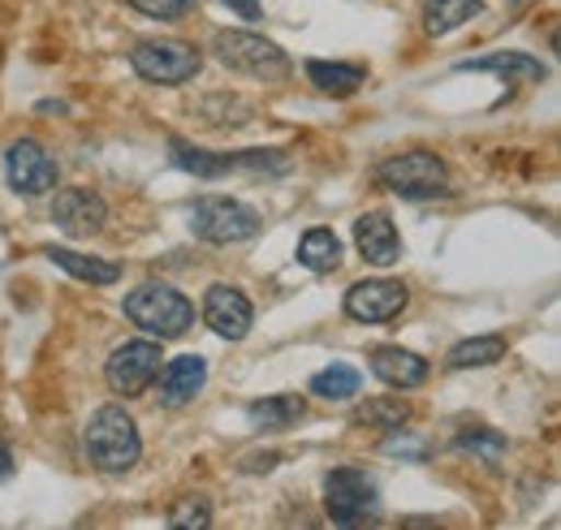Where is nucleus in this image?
<instances>
[{"label":"nucleus","mask_w":561,"mask_h":530,"mask_svg":"<svg viewBox=\"0 0 561 530\" xmlns=\"http://www.w3.org/2000/svg\"><path fill=\"white\" fill-rule=\"evenodd\" d=\"M82 445H87V458L95 470L104 474H122L139 462L142 440H139V423L122 410V405H104L91 414L87 431H82Z\"/></svg>","instance_id":"nucleus-1"},{"label":"nucleus","mask_w":561,"mask_h":530,"mask_svg":"<svg viewBox=\"0 0 561 530\" xmlns=\"http://www.w3.org/2000/svg\"><path fill=\"white\" fill-rule=\"evenodd\" d=\"M126 315H130V324H139L142 332H151L160 341H173L195 324L191 298L178 293L173 285H160V280H147V285L126 293Z\"/></svg>","instance_id":"nucleus-2"},{"label":"nucleus","mask_w":561,"mask_h":530,"mask_svg":"<svg viewBox=\"0 0 561 530\" xmlns=\"http://www.w3.org/2000/svg\"><path fill=\"white\" fill-rule=\"evenodd\" d=\"M211 57L225 69H233L242 78H255V82H280L294 69L277 44L255 35V31H220L211 39Z\"/></svg>","instance_id":"nucleus-3"},{"label":"nucleus","mask_w":561,"mask_h":530,"mask_svg":"<svg viewBox=\"0 0 561 530\" xmlns=\"http://www.w3.org/2000/svg\"><path fill=\"white\" fill-rule=\"evenodd\" d=\"M376 182L402 199H436L445 195L449 186V169L440 155L432 151H407V155H393V160H380L376 169Z\"/></svg>","instance_id":"nucleus-4"},{"label":"nucleus","mask_w":561,"mask_h":530,"mask_svg":"<svg viewBox=\"0 0 561 530\" xmlns=\"http://www.w3.org/2000/svg\"><path fill=\"white\" fill-rule=\"evenodd\" d=\"M195 238H204L211 246H229V242H247L260 233V211L225 195H204L195 203Z\"/></svg>","instance_id":"nucleus-5"},{"label":"nucleus","mask_w":561,"mask_h":530,"mask_svg":"<svg viewBox=\"0 0 561 530\" xmlns=\"http://www.w3.org/2000/svg\"><path fill=\"white\" fill-rule=\"evenodd\" d=\"M324 509L337 527H363L376 518V483L358 465H337L324 483Z\"/></svg>","instance_id":"nucleus-6"},{"label":"nucleus","mask_w":561,"mask_h":530,"mask_svg":"<svg viewBox=\"0 0 561 530\" xmlns=\"http://www.w3.org/2000/svg\"><path fill=\"white\" fill-rule=\"evenodd\" d=\"M130 66L139 78L147 82H160V87H182V82H191L195 73H199V53L191 48V44H182V39H142L135 44V53H130Z\"/></svg>","instance_id":"nucleus-7"},{"label":"nucleus","mask_w":561,"mask_h":530,"mask_svg":"<svg viewBox=\"0 0 561 530\" xmlns=\"http://www.w3.org/2000/svg\"><path fill=\"white\" fill-rule=\"evenodd\" d=\"M160 345L156 341H126L122 349L108 354L104 362V380L117 398H139L151 389V380L160 376Z\"/></svg>","instance_id":"nucleus-8"},{"label":"nucleus","mask_w":561,"mask_h":530,"mask_svg":"<svg viewBox=\"0 0 561 530\" xmlns=\"http://www.w3.org/2000/svg\"><path fill=\"white\" fill-rule=\"evenodd\" d=\"M4 177H9V186L18 195H48V191H57V164L44 151V142H35V138H18L4 151Z\"/></svg>","instance_id":"nucleus-9"},{"label":"nucleus","mask_w":561,"mask_h":530,"mask_svg":"<svg viewBox=\"0 0 561 530\" xmlns=\"http://www.w3.org/2000/svg\"><path fill=\"white\" fill-rule=\"evenodd\" d=\"M407 311V285L389 276H371L346 289V315L358 324H389Z\"/></svg>","instance_id":"nucleus-10"},{"label":"nucleus","mask_w":561,"mask_h":530,"mask_svg":"<svg viewBox=\"0 0 561 530\" xmlns=\"http://www.w3.org/2000/svg\"><path fill=\"white\" fill-rule=\"evenodd\" d=\"M204 320H208V329L216 332V336L242 341V336L251 332L255 311H251V302H247L242 289H233V285H211L208 298H204Z\"/></svg>","instance_id":"nucleus-11"},{"label":"nucleus","mask_w":561,"mask_h":530,"mask_svg":"<svg viewBox=\"0 0 561 530\" xmlns=\"http://www.w3.org/2000/svg\"><path fill=\"white\" fill-rule=\"evenodd\" d=\"M53 220H57V229H66L73 238H91V233L104 229L108 207H104L100 195H91V191H82V186H70V191H57Z\"/></svg>","instance_id":"nucleus-12"},{"label":"nucleus","mask_w":561,"mask_h":530,"mask_svg":"<svg viewBox=\"0 0 561 530\" xmlns=\"http://www.w3.org/2000/svg\"><path fill=\"white\" fill-rule=\"evenodd\" d=\"M367 367L389 389H420V384H427V371H432L427 358H420L415 349H402V345H376Z\"/></svg>","instance_id":"nucleus-13"},{"label":"nucleus","mask_w":561,"mask_h":530,"mask_svg":"<svg viewBox=\"0 0 561 530\" xmlns=\"http://www.w3.org/2000/svg\"><path fill=\"white\" fill-rule=\"evenodd\" d=\"M354 246H358V255L367 260V264H398V251H402V242H398V229H393V216L389 211H363L358 220H354Z\"/></svg>","instance_id":"nucleus-14"},{"label":"nucleus","mask_w":561,"mask_h":530,"mask_svg":"<svg viewBox=\"0 0 561 530\" xmlns=\"http://www.w3.org/2000/svg\"><path fill=\"white\" fill-rule=\"evenodd\" d=\"M204 384H208V362H204L199 354H182V358H173V362L160 371V401H164L169 410H178V405L199 398Z\"/></svg>","instance_id":"nucleus-15"},{"label":"nucleus","mask_w":561,"mask_h":530,"mask_svg":"<svg viewBox=\"0 0 561 530\" xmlns=\"http://www.w3.org/2000/svg\"><path fill=\"white\" fill-rule=\"evenodd\" d=\"M462 73H471V69H480V73H501V78H510V82H545V73L549 69L540 66L536 57H527V53H489V57H471V61H462Z\"/></svg>","instance_id":"nucleus-16"},{"label":"nucleus","mask_w":561,"mask_h":530,"mask_svg":"<svg viewBox=\"0 0 561 530\" xmlns=\"http://www.w3.org/2000/svg\"><path fill=\"white\" fill-rule=\"evenodd\" d=\"M44 255L57 267H66L70 276L87 280V285H117L122 280V264L113 260H95V255H78L70 246H44Z\"/></svg>","instance_id":"nucleus-17"},{"label":"nucleus","mask_w":561,"mask_h":530,"mask_svg":"<svg viewBox=\"0 0 561 530\" xmlns=\"http://www.w3.org/2000/svg\"><path fill=\"white\" fill-rule=\"evenodd\" d=\"M505 358V336H467V341H458L449 354H445V367L449 371H471V367H492V362H501Z\"/></svg>","instance_id":"nucleus-18"},{"label":"nucleus","mask_w":561,"mask_h":530,"mask_svg":"<svg viewBox=\"0 0 561 530\" xmlns=\"http://www.w3.org/2000/svg\"><path fill=\"white\" fill-rule=\"evenodd\" d=\"M307 78H311V87L316 91H324V95H354L358 87H363V78H367V69L363 66H342V61H307Z\"/></svg>","instance_id":"nucleus-19"},{"label":"nucleus","mask_w":561,"mask_h":530,"mask_svg":"<svg viewBox=\"0 0 561 530\" xmlns=\"http://www.w3.org/2000/svg\"><path fill=\"white\" fill-rule=\"evenodd\" d=\"M169 151H173L178 169H186V173H195V177H225V173H233V169H238V164H233V155L191 147L186 138H169Z\"/></svg>","instance_id":"nucleus-20"},{"label":"nucleus","mask_w":561,"mask_h":530,"mask_svg":"<svg viewBox=\"0 0 561 530\" xmlns=\"http://www.w3.org/2000/svg\"><path fill=\"white\" fill-rule=\"evenodd\" d=\"M484 9V0H427L423 9V31L436 39V35H449L458 31L462 22H471L476 13Z\"/></svg>","instance_id":"nucleus-21"},{"label":"nucleus","mask_w":561,"mask_h":530,"mask_svg":"<svg viewBox=\"0 0 561 530\" xmlns=\"http://www.w3.org/2000/svg\"><path fill=\"white\" fill-rule=\"evenodd\" d=\"M298 260L311 267V272H333L342 264V242L333 229H307L302 242H298Z\"/></svg>","instance_id":"nucleus-22"},{"label":"nucleus","mask_w":561,"mask_h":530,"mask_svg":"<svg viewBox=\"0 0 561 530\" xmlns=\"http://www.w3.org/2000/svg\"><path fill=\"white\" fill-rule=\"evenodd\" d=\"M307 414V405H302V398H264L251 405V423L255 427H264V431H280V427H294L298 418Z\"/></svg>","instance_id":"nucleus-23"},{"label":"nucleus","mask_w":561,"mask_h":530,"mask_svg":"<svg viewBox=\"0 0 561 530\" xmlns=\"http://www.w3.org/2000/svg\"><path fill=\"white\" fill-rule=\"evenodd\" d=\"M358 389H363V376H358L354 367H346V362H333V367H324V371L311 380V393L329 401H346V398H354Z\"/></svg>","instance_id":"nucleus-24"},{"label":"nucleus","mask_w":561,"mask_h":530,"mask_svg":"<svg viewBox=\"0 0 561 530\" xmlns=\"http://www.w3.org/2000/svg\"><path fill=\"white\" fill-rule=\"evenodd\" d=\"M458 449L462 453H480L484 462H496L505 453V436L492 431V427H462L458 431Z\"/></svg>","instance_id":"nucleus-25"},{"label":"nucleus","mask_w":561,"mask_h":530,"mask_svg":"<svg viewBox=\"0 0 561 530\" xmlns=\"http://www.w3.org/2000/svg\"><path fill=\"white\" fill-rule=\"evenodd\" d=\"M169 527H178V530H204V527H211L208 496H186V500H178V505L169 509Z\"/></svg>","instance_id":"nucleus-26"},{"label":"nucleus","mask_w":561,"mask_h":530,"mask_svg":"<svg viewBox=\"0 0 561 530\" xmlns=\"http://www.w3.org/2000/svg\"><path fill=\"white\" fill-rule=\"evenodd\" d=\"M411 418V405L393 398H376L371 405L358 410V423H376V427H402Z\"/></svg>","instance_id":"nucleus-27"},{"label":"nucleus","mask_w":561,"mask_h":530,"mask_svg":"<svg viewBox=\"0 0 561 530\" xmlns=\"http://www.w3.org/2000/svg\"><path fill=\"white\" fill-rule=\"evenodd\" d=\"M380 453H385V458H402V462H423V458H427V440L411 436V431H402V427H389Z\"/></svg>","instance_id":"nucleus-28"},{"label":"nucleus","mask_w":561,"mask_h":530,"mask_svg":"<svg viewBox=\"0 0 561 530\" xmlns=\"http://www.w3.org/2000/svg\"><path fill=\"white\" fill-rule=\"evenodd\" d=\"M233 164L238 169H273V173H285L289 169V160H285V151H242V155H233Z\"/></svg>","instance_id":"nucleus-29"},{"label":"nucleus","mask_w":561,"mask_h":530,"mask_svg":"<svg viewBox=\"0 0 561 530\" xmlns=\"http://www.w3.org/2000/svg\"><path fill=\"white\" fill-rule=\"evenodd\" d=\"M130 4L147 18H182L195 9V0H130Z\"/></svg>","instance_id":"nucleus-30"},{"label":"nucleus","mask_w":561,"mask_h":530,"mask_svg":"<svg viewBox=\"0 0 561 530\" xmlns=\"http://www.w3.org/2000/svg\"><path fill=\"white\" fill-rule=\"evenodd\" d=\"M225 9H233V13H242L247 22H255L260 18V0H220Z\"/></svg>","instance_id":"nucleus-31"},{"label":"nucleus","mask_w":561,"mask_h":530,"mask_svg":"<svg viewBox=\"0 0 561 530\" xmlns=\"http://www.w3.org/2000/svg\"><path fill=\"white\" fill-rule=\"evenodd\" d=\"M9 474H13V453H9V445L0 440V483H4Z\"/></svg>","instance_id":"nucleus-32"}]
</instances>
